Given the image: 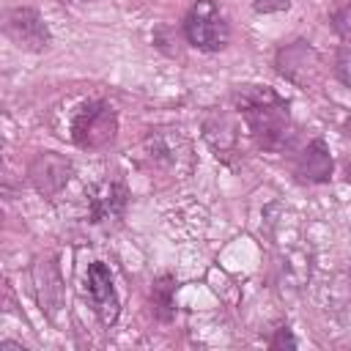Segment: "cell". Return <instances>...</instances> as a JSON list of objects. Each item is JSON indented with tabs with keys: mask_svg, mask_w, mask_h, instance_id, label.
Instances as JSON below:
<instances>
[{
	"mask_svg": "<svg viewBox=\"0 0 351 351\" xmlns=\"http://www.w3.org/2000/svg\"><path fill=\"white\" fill-rule=\"evenodd\" d=\"M233 104L241 112L252 140L263 151H282L293 140V123L288 115V101L269 85H239L233 90Z\"/></svg>",
	"mask_w": 351,
	"mask_h": 351,
	"instance_id": "obj_1",
	"label": "cell"
},
{
	"mask_svg": "<svg viewBox=\"0 0 351 351\" xmlns=\"http://www.w3.org/2000/svg\"><path fill=\"white\" fill-rule=\"evenodd\" d=\"M140 156L151 173L170 178H181L192 170V148L178 129H151L140 143Z\"/></svg>",
	"mask_w": 351,
	"mask_h": 351,
	"instance_id": "obj_2",
	"label": "cell"
},
{
	"mask_svg": "<svg viewBox=\"0 0 351 351\" xmlns=\"http://www.w3.org/2000/svg\"><path fill=\"white\" fill-rule=\"evenodd\" d=\"M118 134V112L104 99H88L71 115V140L85 151L107 148Z\"/></svg>",
	"mask_w": 351,
	"mask_h": 351,
	"instance_id": "obj_3",
	"label": "cell"
},
{
	"mask_svg": "<svg viewBox=\"0 0 351 351\" xmlns=\"http://www.w3.org/2000/svg\"><path fill=\"white\" fill-rule=\"evenodd\" d=\"M184 36L200 52H219L230 41V22L214 0H195L184 16Z\"/></svg>",
	"mask_w": 351,
	"mask_h": 351,
	"instance_id": "obj_4",
	"label": "cell"
},
{
	"mask_svg": "<svg viewBox=\"0 0 351 351\" xmlns=\"http://www.w3.org/2000/svg\"><path fill=\"white\" fill-rule=\"evenodd\" d=\"M74 176L71 159H66L58 151H38L27 165V181L41 197H55L66 189V184Z\"/></svg>",
	"mask_w": 351,
	"mask_h": 351,
	"instance_id": "obj_5",
	"label": "cell"
},
{
	"mask_svg": "<svg viewBox=\"0 0 351 351\" xmlns=\"http://www.w3.org/2000/svg\"><path fill=\"white\" fill-rule=\"evenodd\" d=\"M5 36L27 52H44L52 44V33L44 22V16L36 8L19 5L5 14Z\"/></svg>",
	"mask_w": 351,
	"mask_h": 351,
	"instance_id": "obj_6",
	"label": "cell"
},
{
	"mask_svg": "<svg viewBox=\"0 0 351 351\" xmlns=\"http://www.w3.org/2000/svg\"><path fill=\"white\" fill-rule=\"evenodd\" d=\"M85 293H88V302H90L93 313L99 315V321L104 326H112L118 321L121 302H118L115 282H112V274H110L107 263H101V261L88 263V269H85Z\"/></svg>",
	"mask_w": 351,
	"mask_h": 351,
	"instance_id": "obj_7",
	"label": "cell"
},
{
	"mask_svg": "<svg viewBox=\"0 0 351 351\" xmlns=\"http://www.w3.org/2000/svg\"><path fill=\"white\" fill-rule=\"evenodd\" d=\"M126 203H129V192L121 181H112V178L96 181L88 189V219L93 225L110 228L123 217Z\"/></svg>",
	"mask_w": 351,
	"mask_h": 351,
	"instance_id": "obj_8",
	"label": "cell"
},
{
	"mask_svg": "<svg viewBox=\"0 0 351 351\" xmlns=\"http://www.w3.org/2000/svg\"><path fill=\"white\" fill-rule=\"evenodd\" d=\"M277 71L293 85L310 88L321 77V58L307 41H293L277 52Z\"/></svg>",
	"mask_w": 351,
	"mask_h": 351,
	"instance_id": "obj_9",
	"label": "cell"
},
{
	"mask_svg": "<svg viewBox=\"0 0 351 351\" xmlns=\"http://www.w3.org/2000/svg\"><path fill=\"white\" fill-rule=\"evenodd\" d=\"M332 167L335 162H332L329 145L321 137L310 140L293 159V173L304 184H326L332 178Z\"/></svg>",
	"mask_w": 351,
	"mask_h": 351,
	"instance_id": "obj_10",
	"label": "cell"
},
{
	"mask_svg": "<svg viewBox=\"0 0 351 351\" xmlns=\"http://www.w3.org/2000/svg\"><path fill=\"white\" fill-rule=\"evenodd\" d=\"M203 137L211 145V151L217 154V159H222V162L236 159V154H239V129H236V121L228 112H219V110L208 112L203 118Z\"/></svg>",
	"mask_w": 351,
	"mask_h": 351,
	"instance_id": "obj_11",
	"label": "cell"
},
{
	"mask_svg": "<svg viewBox=\"0 0 351 351\" xmlns=\"http://www.w3.org/2000/svg\"><path fill=\"white\" fill-rule=\"evenodd\" d=\"M36 285H38L41 310H47L49 315H55V310L60 307V299H63V285H60L58 269H55L49 261L36 266Z\"/></svg>",
	"mask_w": 351,
	"mask_h": 351,
	"instance_id": "obj_12",
	"label": "cell"
},
{
	"mask_svg": "<svg viewBox=\"0 0 351 351\" xmlns=\"http://www.w3.org/2000/svg\"><path fill=\"white\" fill-rule=\"evenodd\" d=\"M173 293H176V277L173 274H162L154 280V288H151V310L159 321H170L173 313H176V304H173Z\"/></svg>",
	"mask_w": 351,
	"mask_h": 351,
	"instance_id": "obj_13",
	"label": "cell"
},
{
	"mask_svg": "<svg viewBox=\"0 0 351 351\" xmlns=\"http://www.w3.org/2000/svg\"><path fill=\"white\" fill-rule=\"evenodd\" d=\"M335 71H337L340 82L351 88V47H343V49L337 52V58H335Z\"/></svg>",
	"mask_w": 351,
	"mask_h": 351,
	"instance_id": "obj_14",
	"label": "cell"
},
{
	"mask_svg": "<svg viewBox=\"0 0 351 351\" xmlns=\"http://www.w3.org/2000/svg\"><path fill=\"white\" fill-rule=\"evenodd\" d=\"M269 346H271V348H285V346H288V348H296V337L291 335L288 326H280V329L274 332V337L269 340Z\"/></svg>",
	"mask_w": 351,
	"mask_h": 351,
	"instance_id": "obj_15",
	"label": "cell"
},
{
	"mask_svg": "<svg viewBox=\"0 0 351 351\" xmlns=\"http://www.w3.org/2000/svg\"><path fill=\"white\" fill-rule=\"evenodd\" d=\"M332 25H335V30H337L340 36L348 38V36H351V5L340 8V11L335 14V22H332Z\"/></svg>",
	"mask_w": 351,
	"mask_h": 351,
	"instance_id": "obj_16",
	"label": "cell"
},
{
	"mask_svg": "<svg viewBox=\"0 0 351 351\" xmlns=\"http://www.w3.org/2000/svg\"><path fill=\"white\" fill-rule=\"evenodd\" d=\"M291 5V0H252V8L258 14H274V11H285Z\"/></svg>",
	"mask_w": 351,
	"mask_h": 351,
	"instance_id": "obj_17",
	"label": "cell"
},
{
	"mask_svg": "<svg viewBox=\"0 0 351 351\" xmlns=\"http://www.w3.org/2000/svg\"><path fill=\"white\" fill-rule=\"evenodd\" d=\"M343 134L351 140V115H348V118H346V123H343Z\"/></svg>",
	"mask_w": 351,
	"mask_h": 351,
	"instance_id": "obj_18",
	"label": "cell"
},
{
	"mask_svg": "<svg viewBox=\"0 0 351 351\" xmlns=\"http://www.w3.org/2000/svg\"><path fill=\"white\" fill-rule=\"evenodd\" d=\"M346 173H348V181H351V162L346 165Z\"/></svg>",
	"mask_w": 351,
	"mask_h": 351,
	"instance_id": "obj_19",
	"label": "cell"
},
{
	"mask_svg": "<svg viewBox=\"0 0 351 351\" xmlns=\"http://www.w3.org/2000/svg\"><path fill=\"white\" fill-rule=\"evenodd\" d=\"M71 3H90V0H71Z\"/></svg>",
	"mask_w": 351,
	"mask_h": 351,
	"instance_id": "obj_20",
	"label": "cell"
}]
</instances>
